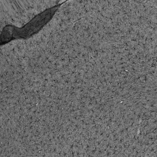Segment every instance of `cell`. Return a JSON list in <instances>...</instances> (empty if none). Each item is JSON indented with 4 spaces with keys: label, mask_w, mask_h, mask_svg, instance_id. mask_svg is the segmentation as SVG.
Returning <instances> with one entry per match:
<instances>
[{
    "label": "cell",
    "mask_w": 157,
    "mask_h": 157,
    "mask_svg": "<svg viewBox=\"0 0 157 157\" xmlns=\"http://www.w3.org/2000/svg\"><path fill=\"white\" fill-rule=\"evenodd\" d=\"M65 2L46 9L21 27L6 25L1 34V44H6L16 39H27L36 34L52 20L59 7Z\"/></svg>",
    "instance_id": "1"
}]
</instances>
